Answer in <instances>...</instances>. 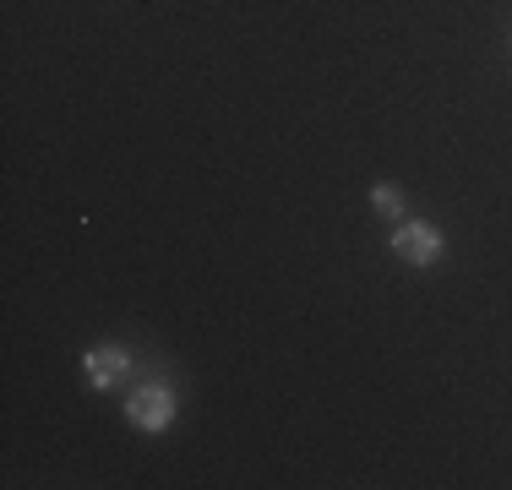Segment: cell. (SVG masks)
<instances>
[{"label": "cell", "mask_w": 512, "mask_h": 490, "mask_svg": "<svg viewBox=\"0 0 512 490\" xmlns=\"http://www.w3.org/2000/svg\"><path fill=\"white\" fill-rule=\"evenodd\" d=\"M175 409H180V398L169 382H142L126 398V420L137 425V431H153V436H164L169 425H175Z\"/></svg>", "instance_id": "cell-1"}, {"label": "cell", "mask_w": 512, "mask_h": 490, "mask_svg": "<svg viewBox=\"0 0 512 490\" xmlns=\"http://www.w3.org/2000/svg\"><path fill=\"white\" fill-rule=\"evenodd\" d=\"M447 251V235L436 224H425V218H404V224L393 229V256L409 267H436Z\"/></svg>", "instance_id": "cell-2"}, {"label": "cell", "mask_w": 512, "mask_h": 490, "mask_svg": "<svg viewBox=\"0 0 512 490\" xmlns=\"http://www.w3.org/2000/svg\"><path fill=\"white\" fill-rule=\"evenodd\" d=\"M82 365H88V382L99 392H109L120 376L131 371V354L120 349V343H99V349H88V360H82Z\"/></svg>", "instance_id": "cell-3"}, {"label": "cell", "mask_w": 512, "mask_h": 490, "mask_svg": "<svg viewBox=\"0 0 512 490\" xmlns=\"http://www.w3.org/2000/svg\"><path fill=\"white\" fill-rule=\"evenodd\" d=\"M371 207L382 218H393V224H404V213H409V202H404V191H398V186H371Z\"/></svg>", "instance_id": "cell-4"}]
</instances>
